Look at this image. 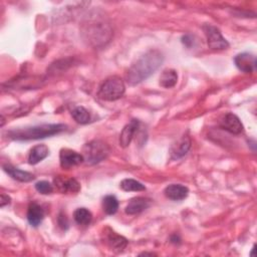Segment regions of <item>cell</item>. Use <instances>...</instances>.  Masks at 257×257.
I'll use <instances>...</instances> for the list:
<instances>
[{
	"instance_id": "1",
	"label": "cell",
	"mask_w": 257,
	"mask_h": 257,
	"mask_svg": "<svg viewBox=\"0 0 257 257\" xmlns=\"http://www.w3.org/2000/svg\"><path fill=\"white\" fill-rule=\"evenodd\" d=\"M164 55L157 49H151L141 56L128 68L125 80L130 85H136L151 76L163 63Z\"/></svg>"
},
{
	"instance_id": "2",
	"label": "cell",
	"mask_w": 257,
	"mask_h": 257,
	"mask_svg": "<svg viewBox=\"0 0 257 257\" xmlns=\"http://www.w3.org/2000/svg\"><path fill=\"white\" fill-rule=\"evenodd\" d=\"M66 130V125L63 123H45L34 126H25L19 128H13L6 133L7 137L16 141H28L37 140L50 137L59 134Z\"/></svg>"
},
{
	"instance_id": "3",
	"label": "cell",
	"mask_w": 257,
	"mask_h": 257,
	"mask_svg": "<svg viewBox=\"0 0 257 257\" xmlns=\"http://www.w3.org/2000/svg\"><path fill=\"white\" fill-rule=\"evenodd\" d=\"M125 91V85L123 80L116 76L107 77L99 87L97 95L100 99L106 101H113L120 98Z\"/></svg>"
},
{
	"instance_id": "4",
	"label": "cell",
	"mask_w": 257,
	"mask_h": 257,
	"mask_svg": "<svg viewBox=\"0 0 257 257\" xmlns=\"http://www.w3.org/2000/svg\"><path fill=\"white\" fill-rule=\"evenodd\" d=\"M108 154V146L99 140H94L83 146L81 155L83 156V160L86 165H94L106 159Z\"/></svg>"
},
{
	"instance_id": "5",
	"label": "cell",
	"mask_w": 257,
	"mask_h": 257,
	"mask_svg": "<svg viewBox=\"0 0 257 257\" xmlns=\"http://www.w3.org/2000/svg\"><path fill=\"white\" fill-rule=\"evenodd\" d=\"M203 30L207 37L208 45L211 49L223 50L229 46L228 41L222 36L220 30L217 27H215L211 24H205L203 26Z\"/></svg>"
},
{
	"instance_id": "6",
	"label": "cell",
	"mask_w": 257,
	"mask_h": 257,
	"mask_svg": "<svg viewBox=\"0 0 257 257\" xmlns=\"http://www.w3.org/2000/svg\"><path fill=\"white\" fill-rule=\"evenodd\" d=\"M60 166L63 169H70L76 167L84 162L83 156L75 151L69 149H62L59 154Z\"/></svg>"
},
{
	"instance_id": "7",
	"label": "cell",
	"mask_w": 257,
	"mask_h": 257,
	"mask_svg": "<svg viewBox=\"0 0 257 257\" xmlns=\"http://www.w3.org/2000/svg\"><path fill=\"white\" fill-rule=\"evenodd\" d=\"M220 126L231 133L234 135H238L240 133H242L243 131V124L241 122V120L239 119V117L232 113V112H228L226 113L220 120Z\"/></svg>"
},
{
	"instance_id": "8",
	"label": "cell",
	"mask_w": 257,
	"mask_h": 257,
	"mask_svg": "<svg viewBox=\"0 0 257 257\" xmlns=\"http://www.w3.org/2000/svg\"><path fill=\"white\" fill-rule=\"evenodd\" d=\"M54 185L57 190L62 193H77L80 190L79 183L73 178H66L62 176H57L54 178Z\"/></svg>"
},
{
	"instance_id": "9",
	"label": "cell",
	"mask_w": 257,
	"mask_h": 257,
	"mask_svg": "<svg viewBox=\"0 0 257 257\" xmlns=\"http://www.w3.org/2000/svg\"><path fill=\"white\" fill-rule=\"evenodd\" d=\"M234 62L243 72H253L256 69V58L253 54L248 52L237 54L234 58Z\"/></svg>"
},
{
	"instance_id": "10",
	"label": "cell",
	"mask_w": 257,
	"mask_h": 257,
	"mask_svg": "<svg viewBox=\"0 0 257 257\" xmlns=\"http://www.w3.org/2000/svg\"><path fill=\"white\" fill-rule=\"evenodd\" d=\"M152 201L145 197H136L130 200L127 205L125 206L124 212L128 215H136L142 213L146 209L151 206Z\"/></svg>"
},
{
	"instance_id": "11",
	"label": "cell",
	"mask_w": 257,
	"mask_h": 257,
	"mask_svg": "<svg viewBox=\"0 0 257 257\" xmlns=\"http://www.w3.org/2000/svg\"><path fill=\"white\" fill-rule=\"evenodd\" d=\"M165 196L173 201H182L189 195V189L180 184H172L165 188Z\"/></svg>"
},
{
	"instance_id": "12",
	"label": "cell",
	"mask_w": 257,
	"mask_h": 257,
	"mask_svg": "<svg viewBox=\"0 0 257 257\" xmlns=\"http://www.w3.org/2000/svg\"><path fill=\"white\" fill-rule=\"evenodd\" d=\"M140 121L138 119H132L130 123H127L121 131L120 136H119V146L122 148H126L130 146L134 135L139 128Z\"/></svg>"
},
{
	"instance_id": "13",
	"label": "cell",
	"mask_w": 257,
	"mask_h": 257,
	"mask_svg": "<svg viewBox=\"0 0 257 257\" xmlns=\"http://www.w3.org/2000/svg\"><path fill=\"white\" fill-rule=\"evenodd\" d=\"M43 218H44V211L41 208V206L35 202L30 203L27 210L28 223L33 227H37L41 224Z\"/></svg>"
},
{
	"instance_id": "14",
	"label": "cell",
	"mask_w": 257,
	"mask_h": 257,
	"mask_svg": "<svg viewBox=\"0 0 257 257\" xmlns=\"http://www.w3.org/2000/svg\"><path fill=\"white\" fill-rule=\"evenodd\" d=\"M3 170L10 176L12 177L14 180H17L19 182H24V183H27V182H30V181H33L35 179L34 175L29 173V172H26V171H22V170H19L11 165H4L3 166Z\"/></svg>"
},
{
	"instance_id": "15",
	"label": "cell",
	"mask_w": 257,
	"mask_h": 257,
	"mask_svg": "<svg viewBox=\"0 0 257 257\" xmlns=\"http://www.w3.org/2000/svg\"><path fill=\"white\" fill-rule=\"evenodd\" d=\"M106 243L112 250L119 252L126 247L127 240L123 236H120L113 231H109L106 234Z\"/></svg>"
},
{
	"instance_id": "16",
	"label": "cell",
	"mask_w": 257,
	"mask_h": 257,
	"mask_svg": "<svg viewBox=\"0 0 257 257\" xmlns=\"http://www.w3.org/2000/svg\"><path fill=\"white\" fill-rule=\"evenodd\" d=\"M49 154V149L41 144L33 147L29 153L28 156V163L30 165H36L39 162H41L43 159H45Z\"/></svg>"
},
{
	"instance_id": "17",
	"label": "cell",
	"mask_w": 257,
	"mask_h": 257,
	"mask_svg": "<svg viewBox=\"0 0 257 257\" xmlns=\"http://www.w3.org/2000/svg\"><path fill=\"white\" fill-rule=\"evenodd\" d=\"M190 146H191V141H190V138L185 136L183 137L172 149V158L173 159H179L183 156H185L189 149H190Z\"/></svg>"
},
{
	"instance_id": "18",
	"label": "cell",
	"mask_w": 257,
	"mask_h": 257,
	"mask_svg": "<svg viewBox=\"0 0 257 257\" xmlns=\"http://www.w3.org/2000/svg\"><path fill=\"white\" fill-rule=\"evenodd\" d=\"M178 81L177 71L171 68L165 69L160 76V85L165 88H171L175 86Z\"/></svg>"
},
{
	"instance_id": "19",
	"label": "cell",
	"mask_w": 257,
	"mask_h": 257,
	"mask_svg": "<svg viewBox=\"0 0 257 257\" xmlns=\"http://www.w3.org/2000/svg\"><path fill=\"white\" fill-rule=\"evenodd\" d=\"M73 218L74 221L81 226H86L91 222L92 219V215L90 213L89 210H87L86 208H78L74 211L73 213Z\"/></svg>"
},
{
	"instance_id": "20",
	"label": "cell",
	"mask_w": 257,
	"mask_h": 257,
	"mask_svg": "<svg viewBox=\"0 0 257 257\" xmlns=\"http://www.w3.org/2000/svg\"><path fill=\"white\" fill-rule=\"evenodd\" d=\"M102 208L105 214L113 215L118 209V201L112 195H107L102 200Z\"/></svg>"
},
{
	"instance_id": "21",
	"label": "cell",
	"mask_w": 257,
	"mask_h": 257,
	"mask_svg": "<svg viewBox=\"0 0 257 257\" xmlns=\"http://www.w3.org/2000/svg\"><path fill=\"white\" fill-rule=\"evenodd\" d=\"M72 117L74 120L78 123L84 124L87 123L90 120V114L86 108L83 106H76L72 111H71Z\"/></svg>"
},
{
	"instance_id": "22",
	"label": "cell",
	"mask_w": 257,
	"mask_h": 257,
	"mask_svg": "<svg viewBox=\"0 0 257 257\" xmlns=\"http://www.w3.org/2000/svg\"><path fill=\"white\" fill-rule=\"evenodd\" d=\"M120 188L125 191V192H131V191H145L146 187L140 183L137 180L134 179H123L120 182Z\"/></svg>"
},
{
	"instance_id": "23",
	"label": "cell",
	"mask_w": 257,
	"mask_h": 257,
	"mask_svg": "<svg viewBox=\"0 0 257 257\" xmlns=\"http://www.w3.org/2000/svg\"><path fill=\"white\" fill-rule=\"evenodd\" d=\"M35 189L41 193V194H44V195H47V194H50L52 193L53 191V186L47 182V181H39L35 184Z\"/></svg>"
},
{
	"instance_id": "24",
	"label": "cell",
	"mask_w": 257,
	"mask_h": 257,
	"mask_svg": "<svg viewBox=\"0 0 257 257\" xmlns=\"http://www.w3.org/2000/svg\"><path fill=\"white\" fill-rule=\"evenodd\" d=\"M58 225H59L62 229H64V230H66V229L68 228V221H67V218H66V216L63 215L62 213H60L59 216H58Z\"/></svg>"
},
{
	"instance_id": "25",
	"label": "cell",
	"mask_w": 257,
	"mask_h": 257,
	"mask_svg": "<svg viewBox=\"0 0 257 257\" xmlns=\"http://www.w3.org/2000/svg\"><path fill=\"white\" fill-rule=\"evenodd\" d=\"M10 197L8 195H5V194H1V202H0V206L3 208L4 206L10 204Z\"/></svg>"
}]
</instances>
